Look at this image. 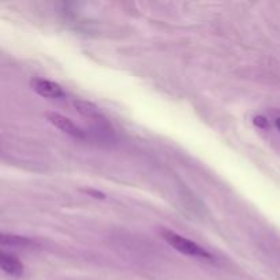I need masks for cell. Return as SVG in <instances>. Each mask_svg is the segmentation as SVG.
<instances>
[{
    "label": "cell",
    "instance_id": "4",
    "mask_svg": "<svg viewBox=\"0 0 280 280\" xmlns=\"http://www.w3.org/2000/svg\"><path fill=\"white\" fill-rule=\"evenodd\" d=\"M0 268L3 272L13 278H21L25 272V268L21 261L17 259L14 254L6 252L0 253Z\"/></svg>",
    "mask_w": 280,
    "mask_h": 280
},
{
    "label": "cell",
    "instance_id": "2",
    "mask_svg": "<svg viewBox=\"0 0 280 280\" xmlns=\"http://www.w3.org/2000/svg\"><path fill=\"white\" fill-rule=\"evenodd\" d=\"M45 118L48 120L51 125H54L56 129H59L60 131H63L67 135H71L74 138H84L85 133L79 129V127L70 120L69 118H66L60 113H55V112H48L45 113Z\"/></svg>",
    "mask_w": 280,
    "mask_h": 280
},
{
    "label": "cell",
    "instance_id": "7",
    "mask_svg": "<svg viewBox=\"0 0 280 280\" xmlns=\"http://www.w3.org/2000/svg\"><path fill=\"white\" fill-rule=\"evenodd\" d=\"M88 194H92V196H94L96 198H104V194H101V193H97V191H93V190H85Z\"/></svg>",
    "mask_w": 280,
    "mask_h": 280
},
{
    "label": "cell",
    "instance_id": "5",
    "mask_svg": "<svg viewBox=\"0 0 280 280\" xmlns=\"http://www.w3.org/2000/svg\"><path fill=\"white\" fill-rule=\"evenodd\" d=\"M0 241H1V245L17 246V247H25V246H30L33 243L32 239L17 237V235H8V234H1L0 235Z\"/></svg>",
    "mask_w": 280,
    "mask_h": 280
},
{
    "label": "cell",
    "instance_id": "8",
    "mask_svg": "<svg viewBox=\"0 0 280 280\" xmlns=\"http://www.w3.org/2000/svg\"><path fill=\"white\" fill-rule=\"evenodd\" d=\"M275 125H276V127H278V130L280 131V118H278V119L275 120Z\"/></svg>",
    "mask_w": 280,
    "mask_h": 280
},
{
    "label": "cell",
    "instance_id": "6",
    "mask_svg": "<svg viewBox=\"0 0 280 280\" xmlns=\"http://www.w3.org/2000/svg\"><path fill=\"white\" fill-rule=\"evenodd\" d=\"M253 123L256 125L260 129H265L268 126V120L264 116H261V115H257V116H254V119H253Z\"/></svg>",
    "mask_w": 280,
    "mask_h": 280
},
{
    "label": "cell",
    "instance_id": "1",
    "mask_svg": "<svg viewBox=\"0 0 280 280\" xmlns=\"http://www.w3.org/2000/svg\"><path fill=\"white\" fill-rule=\"evenodd\" d=\"M160 235L168 245L174 247L178 252H181L182 254L191 256V257H198V259L212 260V254L206 252L204 247L194 243L193 241L176 234V232L171 231L168 228H160Z\"/></svg>",
    "mask_w": 280,
    "mask_h": 280
},
{
    "label": "cell",
    "instance_id": "3",
    "mask_svg": "<svg viewBox=\"0 0 280 280\" xmlns=\"http://www.w3.org/2000/svg\"><path fill=\"white\" fill-rule=\"evenodd\" d=\"M30 86L32 89L40 94L41 97L47 98H59L63 97L64 92L63 88L56 82H52L49 79H44V78H33L30 81Z\"/></svg>",
    "mask_w": 280,
    "mask_h": 280
}]
</instances>
